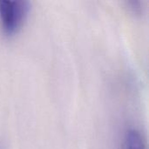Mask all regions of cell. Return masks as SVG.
<instances>
[{
  "label": "cell",
  "instance_id": "2",
  "mask_svg": "<svg viewBox=\"0 0 149 149\" xmlns=\"http://www.w3.org/2000/svg\"><path fill=\"white\" fill-rule=\"evenodd\" d=\"M123 148L124 149H146L141 133L134 127L127 128L124 135Z\"/></svg>",
  "mask_w": 149,
  "mask_h": 149
},
{
  "label": "cell",
  "instance_id": "1",
  "mask_svg": "<svg viewBox=\"0 0 149 149\" xmlns=\"http://www.w3.org/2000/svg\"><path fill=\"white\" fill-rule=\"evenodd\" d=\"M29 9L27 0H0V22L3 31L14 33L22 24Z\"/></svg>",
  "mask_w": 149,
  "mask_h": 149
}]
</instances>
